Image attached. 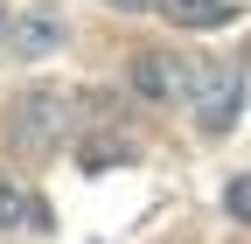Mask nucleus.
I'll return each instance as SVG.
<instances>
[{
  "label": "nucleus",
  "mask_w": 251,
  "mask_h": 244,
  "mask_svg": "<svg viewBox=\"0 0 251 244\" xmlns=\"http://www.w3.org/2000/svg\"><path fill=\"white\" fill-rule=\"evenodd\" d=\"M77 112H84L77 91H63V84H28L21 98H14V146H21V154H56V146L77 133Z\"/></svg>",
  "instance_id": "nucleus-1"
},
{
  "label": "nucleus",
  "mask_w": 251,
  "mask_h": 244,
  "mask_svg": "<svg viewBox=\"0 0 251 244\" xmlns=\"http://www.w3.org/2000/svg\"><path fill=\"white\" fill-rule=\"evenodd\" d=\"M188 112H196L202 133H230L244 112V77L224 56H196V77H188Z\"/></svg>",
  "instance_id": "nucleus-2"
},
{
  "label": "nucleus",
  "mask_w": 251,
  "mask_h": 244,
  "mask_svg": "<svg viewBox=\"0 0 251 244\" xmlns=\"http://www.w3.org/2000/svg\"><path fill=\"white\" fill-rule=\"evenodd\" d=\"M188 77H196V56H175V49H133L126 63V84L140 91L147 105H188Z\"/></svg>",
  "instance_id": "nucleus-3"
},
{
  "label": "nucleus",
  "mask_w": 251,
  "mask_h": 244,
  "mask_svg": "<svg viewBox=\"0 0 251 244\" xmlns=\"http://www.w3.org/2000/svg\"><path fill=\"white\" fill-rule=\"evenodd\" d=\"M70 42V21L63 7H14V28H7V56L14 63H42Z\"/></svg>",
  "instance_id": "nucleus-4"
},
{
  "label": "nucleus",
  "mask_w": 251,
  "mask_h": 244,
  "mask_svg": "<svg viewBox=\"0 0 251 244\" xmlns=\"http://www.w3.org/2000/svg\"><path fill=\"white\" fill-rule=\"evenodd\" d=\"M0 223L7 230H42V202L28 195L14 174H0Z\"/></svg>",
  "instance_id": "nucleus-5"
},
{
  "label": "nucleus",
  "mask_w": 251,
  "mask_h": 244,
  "mask_svg": "<svg viewBox=\"0 0 251 244\" xmlns=\"http://www.w3.org/2000/svg\"><path fill=\"white\" fill-rule=\"evenodd\" d=\"M161 14L175 28H224L230 21V0H161Z\"/></svg>",
  "instance_id": "nucleus-6"
},
{
  "label": "nucleus",
  "mask_w": 251,
  "mask_h": 244,
  "mask_svg": "<svg viewBox=\"0 0 251 244\" xmlns=\"http://www.w3.org/2000/svg\"><path fill=\"white\" fill-rule=\"evenodd\" d=\"M224 209H230V217H244V223H251V174H237L230 189H224Z\"/></svg>",
  "instance_id": "nucleus-7"
},
{
  "label": "nucleus",
  "mask_w": 251,
  "mask_h": 244,
  "mask_svg": "<svg viewBox=\"0 0 251 244\" xmlns=\"http://www.w3.org/2000/svg\"><path fill=\"white\" fill-rule=\"evenodd\" d=\"M7 28H14V7H7V0H0V42H7Z\"/></svg>",
  "instance_id": "nucleus-8"
},
{
  "label": "nucleus",
  "mask_w": 251,
  "mask_h": 244,
  "mask_svg": "<svg viewBox=\"0 0 251 244\" xmlns=\"http://www.w3.org/2000/svg\"><path fill=\"white\" fill-rule=\"evenodd\" d=\"M112 7H161V0H112Z\"/></svg>",
  "instance_id": "nucleus-9"
}]
</instances>
